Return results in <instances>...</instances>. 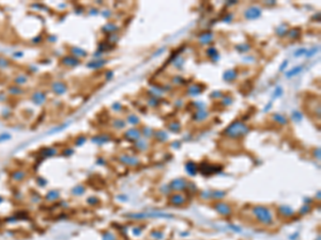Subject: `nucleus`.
<instances>
[{
    "instance_id": "1",
    "label": "nucleus",
    "mask_w": 321,
    "mask_h": 240,
    "mask_svg": "<svg viewBox=\"0 0 321 240\" xmlns=\"http://www.w3.org/2000/svg\"><path fill=\"white\" fill-rule=\"evenodd\" d=\"M248 130H249V128H248L247 125H245L243 122L235 121L225 129L224 134H226L227 137H229V138L238 139V138H241V137L245 136L248 132Z\"/></svg>"
},
{
    "instance_id": "2",
    "label": "nucleus",
    "mask_w": 321,
    "mask_h": 240,
    "mask_svg": "<svg viewBox=\"0 0 321 240\" xmlns=\"http://www.w3.org/2000/svg\"><path fill=\"white\" fill-rule=\"evenodd\" d=\"M253 214L256 217V219L262 224L265 225H270L273 222V214L271 210L268 207L261 206V205H258V206L253 207Z\"/></svg>"
},
{
    "instance_id": "3",
    "label": "nucleus",
    "mask_w": 321,
    "mask_h": 240,
    "mask_svg": "<svg viewBox=\"0 0 321 240\" xmlns=\"http://www.w3.org/2000/svg\"><path fill=\"white\" fill-rule=\"evenodd\" d=\"M132 219H146V218H172L168 214H129Z\"/></svg>"
},
{
    "instance_id": "4",
    "label": "nucleus",
    "mask_w": 321,
    "mask_h": 240,
    "mask_svg": "<svg viewBox=\"0 0 321 240\" xmlns=\"http://www.w3.org/2000/svg\"><path fill=\"white\" fill-rule=\"evenodd\" d=\"M189 186V184H187V181H185L184 178H177V179H174V181H171V182L169 184V188H170V191H183V190H185V188Z\"/></svg>"
},
{
    "instance_id": "5",
    "label": "nucleus",
    "mask_w": 321,
    "mask_h": 240,
    "mask_svg": "<svg viewBox=\"0 0 321 240\" xmlns=\"http://www.w3.org/2000/svg\"><path fill=\"white\" fill-rule=\"evenodd\" d=\"M220 170V167H215V166H213V164L207 163V162H202V163H200V166H199V171L201 172L204 175H207V176L216 173V172H219Z\"/></svg>"
},
{
    "instance_id": "6",
    "label": "nucleus",
    "mask_w": 321,
    "mask_h": 240,
    "mask_svg": "<svg viewBox=\"0 0 321 240\" xmlns=\"http://www.w3.org/2000/svg\"><path fill=\"white\" fill-rule=\"evenodd\" d=\"M214 209L219 212L222 216H229L231 214V207L226 203H223V202H219V203L214 204Z\"/></svg>"
},
{
    "instance_id": "7",
    "label": "nucleus",
    "mask_w": 321,
    "mask_h": 240,
    "mask_svg": "<svg viewBox=\"0 0 321 240\" xmlns=\"http://www.w3.org/2000/svg\"><path fill=\"white\" fill-rule=\"evenodd\" d=\"M244 16L245 18L247 19L259 18V17L261 16V10H260V7H250L245 11Z\"/></svg>"
},
{
    "instance_id": "8",
    "label": "nucleus",
    "mask_w": 321,
    "mask_h": 240,
    "mask_svg": "<svg viewBox=\"0 0 321 240\" xmlns=\"http://www.w3.org/2000/svg\"><path fill=\"white\" fill-rule=\"evenodd\" d=\"M119 160L123 162L124 164H127V166H137L139 163L138 158L135 156H131V155H121L119 157Z\"/></svg>"
},
{
    "instance_id": "9",
    "label": "nucleus",
    "mask_w": 321,
    "mask_h": 240,
    "mask_svg": "<svg viewBox=\"0 0 321 240\" xmlns=\"http://www.w3.org/2000/svg\"><path fill=\"white\" fill-rule=\"evenodd\" d=\"M169 201L175 206H182L186 202V197L181 193H174L172 195H170Z\"/></svg>"
},
{
    "instance_id": "10",
    "label": "nucleus",
    "mask_w": 321,
    "mask_h": 240,
    "mask_svg": "<svg viewBox=\"0 0 321 240\" xmlns=\"http://www.w3.org/2000/svg\"><path fill=\"white\" fill-rule=\"evenodd\" d=\"M125 137L130 140H136V141H138L139 139H141V131L136 128L129 129V130L125 132Z\"/></svg>"
},
{
    "instance_id": "11",
    "label": "nucleus",
    "mask_w": 321,
    "mask_h": 240,
    "mask_svg": "<svg viewBox=\"0 0 321 240\" xmlns=\"http://www.w3.org/2000/svg\"><path fill=\"white\" fill-rule=\"evenodd\" d=\"M185 170H186V172L190 175V176H195L198 172V167L195 162L189 161V162H186V164H185Z\"/></svg>"
},
{
    "instance_id": "12",
    "label": "nucleus",
    "mask_w": 321,
    "mask_h": 240,
    "mask_svg": "<svg viewBox=\"0 0 321 240\" xmlns=\"http://www.w3.org/2000/svg\"><path fill=\"white\" fill-rule=\"evenodd\" d=\"M237 76H238V72L235 71V69H228V71L225 72L224 75H223V78H224V80H226V81H232V80L237 78Z\"/></svg>"
},
{
    "instance_id": "13",
    "label": "nucleus",
    "mask_w": 321,
    "mask_h": 240,
    "mask_svg": "<svg viewBox=\"0 0 321 240\" xmlns=\"http://www.w3.org/2000/svg\"><path fill=\"white\" fill-rule=\"evenodd\" d=\"M278 211H279L280 214H282L283 216H285V217L293 216V214H294L293 209L291 208V207L287 206V205H284V206H279V208H278Z\"/></svg>"
},
{
    "instance_id": "14",
    "label": "nucleus",
    "mask_w": 321,
    "mask_h": 240,
    "mask_svg": "<svg viewBox=\"0 0 321 240\" xmlns=\"http://www.w3.org/2000/svg\"><path fill=\"white\" fill-rule=\"evenodd\" d=\"M202 91H204V87H200L199 84H194V86H190L189 87V91L187 92L192 96H195V95H199Z\"/></svg>"
},
{
    "instance_id": "15",
    "label": "nucleus",
    "mask_w": 321,
    "mask_h": 240,
    "mask_svg": "<svg viewBox=\"0 0 321 240\" xmlns=\"http://www.w3.org/2000/svg\"><path fill=\"white\" fill-rule=\"evenodd\" d=\"M208 115H209V113H208L207 111H205V110H198V111L195 113V115L193 119L195 120V121H204V120H205L208 117Z\"/></svg>"
},
{
    "instance_id": "16",
    "label": "nucleus",
    "mask_w": 321,
    "mask_h": 240,
    "mask_svg": "<svg viewBox=\"0 0 321 240\" xmlns=\"http://www.w3.org/2000/svg\"><path fill=\"white\" fill-rule=\"evenodd\" d=\"M213 40V34L211 32H207V33H204L199 36V42L201 44H208L210 43Z\"/></svg>"
},
{
    "instance_id": "17",
    "label": "nucleus",
    "mask_w": 321,
    "mask_h": 240,
    "mask_svg": "<svg viewBox=\"0 0 321 240\" xmlns=\"http://www.w3.org/2000/svg\"><path fill=\"white\" fill-rule=\"evenodd\" d=\"M153 136L155 137V139H156L157 141H160V142H164V141H166L167 138H168L167 134H166V132H165V131H163V130H157V131H154Z\"/></svg>"
},
{
    "instance_id": "18",
    "label": "nucleus",
    "mask_w": 321,
    "mask_h": 240,
    "mask_svg": "<svg viewBox=\"0 0 321 240\" xmlns=\"http://www.w3.org/2000/svg\"><path fill=\"white\" fill-rule=\"evenodd\" d=\"M226 195L225 191H220V190H214V191H210V197L215 200H220Z\"/></svg>"
},
{
    "instance_id": "19",
    "label": "nucleus",
    "mask_w": 321,
    "mask_h": 240,
    "mask_svg": "<svg viewBox=\"0 0 321 240\" xmlns=\"http://www.w3.org/2000/svg\"><path fill=\"white\" fill-rule=\"evenodd\" d=\"M273 120H274L276 123L278 124H280V125H285V124H287V119L284 116V115H282V114H279V113H275V114H273Z\"/></svg>"
},
{
    "instance_id": "20",
    "label": "nucleus",
    "mask_w": 321,
    "mask_h": 240,
    "mask_svg": "<svg viewBox=\"0 0 321 240\" xmlns=\"http://www.w3.org/2000/svg\"><path fill=\"white\" fill-rule=\"evenodd\" d=\"M207 56L210 57V58H212L213 60L219 58V54H217V50L214 48V47H211V48L208 49V50H207Z\"/></svg>"
},
{
    "instance_id": "21",
    "label": "nucleus",
    "mask_w": 321,
    "mask_h": 240,
    "mask_svg": "<svg viewBox=\"0 0 321 240\" xmlns=\"http://www.w3.org/2000/svg\"><path fill=\"white\" fill-rule=\"evenodd\" d=\"M302 68H303L302 66H297V67H294V68H292L291 71L288 72V73L286 74V75H287L288 78H290V77H293V76H295V75H298L299 73H301Z\"/></svg>"
},
{
    "instance_id": "22",
    "label": "nucleus",
    "mask_w": 321,
    "mask_h": 240,
    "mask_svg": "<svg viewBox=\"0 0 321 240\" xmlns=\"http://www.w3.org/2000/svg\"><path fill=\"white\" fill-rule=\"evenodd\" d=\"M136 147L139 149V151H145V149H147V147H148V143L145 141V140L139 139L136 143Z\"/></svg>"
},
{
    "instance_id": "23",
    "label": "nucleus",
    "mask_w": 321,
    "mask_h": 240,
    "mask_svg": "<svg viewBox=\"0 0 321 240\" xmlns=\"http://www.w3.org/2000/svg\"><path fill=\"white\" fill-rule=\"evenodd\" d=\"M300 34H301V30L299 28H293L290 30L289 32V36L291 37V39H298V37L300 36Z\"/></svg>"
},
{
    "instance_id": "24",
    "label": "nucleus",
    "mask_w": 321,
    "mask_h": 240,
    "mask_svg": "<svg viewBox=\"0 0 321 240\" xmlns=\"http://www.w3.org/2000/svg\"><path fill=\"white\" fill-rule=\"evenodd\" d=\"M181 128V125H180L179 122H172L171 124H169V129L174 132H178Z\"/></svg>"
},
{
    "instance_id": "25",
    "label": "nucleus",
    "mask_w": 321,
    "mask_h": 240,
    "mask_svg": "<svg viewBox=\"0 0 321 240\" xmlns=\"http://www.w3.org/2000/svg\"><path fill=\"white\" fill-rule=\"evenodd\" d=\"M127 121H129V123H131L133 125L138 124L139 123V117L137 115H135V114H131V115L127 117Z\"/></svg>"
},
{
    "instance_id": "26",
    "label": "nucleus",
    "mask_w": 321,
    "mask_h": 240,
    "mask_svg": "<svg viewBox=\"0 0 321 240\" xmlns=\"http://www.w3.org/2000/svg\"><path fill=\"white\" fill-rule=\"evenodd\" d=\"M235 48H237L240 52L244 54V52H246V51L248 50V49H249V46H248V45H246V44H241V45H239V46L235 47Z\"/></svg>"
},
{
    "instance_id": "27",
    "label": "nucleus",
    "mask_w": 321,
    "mask_h": 240,
    "mask_svg": "<svg viewBox=\"0 0 321 240\" xmlns=\"http://www.w3.org/2000/svg\"><path fill=\"white\" fill-rule=\"evenodd\" d=\"M114 126L116 127L117 129H121V128H124L125 127V123L122 121V120H117V121H115Z\"/></svg>"
},
{
    "instance_id": "28",
    "label": "nucleus",
    "mask_w": 321,
    "mask_h": 240,
    "mask_svg": "<svg viewBox=\"0 0 321 240\" xmlns=\"http://www.w3.org/2000/svg\"><path fill=\"white\" fill-rule=\"evenodd\" d=\"M231 102H232L231 97H229V96L223 97V101H222V104H223V105H225V106H229V105H231Z\"/></svg>"
},
{
    "instance_id": "29",
    "label": "nucleus",
    "mask_w": 321,
    "mask_h": 240,
    "mask_svg": "<svg viewBox=\"0 0 321 240\" xmlns=\"http://www.w3.org/2000/svg\"><path fill=\"white\" fill-rule=\"evenodd\" d=\"M153 134H154L153 129H151V128H145L144 129V134L146 136V138H150L151 136H153Z\"/></svg>"
},
{
    "instance_id": "30",
    "label": "nucleus",
    "mask_w": 321,
    "mask_h": 240,
    "mask_svg": "<svg viewBox=\"0 0 321 240\" xmlns=\"http://www.w3.org/2000/svg\"><path fill=\"white\" fill-rule=\"evenodd\" d=\"M103 240H116V236L111 233H105Z\"/></svg>"
},
{
    "instance_id": "31",
    "label": "nucleus",
    "mask_w": 321,
    "mask_h": 240,
    "mask_svg": "<svg viewBox=\"0 0 321 240\" xmlns=\"http://www.w3.org/2000/svg\"><path fill=\"white\" fill-rule=\"evenodd\" d=\"M292 119L294 120V121H297V122H299L302 120V114L300 113V112H298V111H294L292 113Z\"/></svg>"
},
{
    "instance_id": "32",
    "label": "nucleus",
    "mask_w": 321,
    "mask_h": 240,
    "mask_svg": "<svg viewBox=\"0 0 321 240\" xmlns=\"http://www.w3.org/2000/svg\"><path fill=\"white\" fill-rule=\"evenodd\" d=\"M274 95H275V97H279L280 95H283V89L280 87H277L276 89H275V91H274Z\"/></svg>"
},
{
    "instance_id": "33",
    "label": "nucleus",
    "mask_w": 321,
    "mask_h": 240,
    "mask_svg": "<svg viewBox=\"0 0 321 240\" xmlns=\"http://www.w3.org/2000/svg\"><path fill=\"white\" fill-rule=\"evenodd\" d=\"M309 210H310V207L307 206V205H304V206L302 207V209H301V214H307V212L309 211Z\"/></svg>"
},
{
    "instance_id": "34",
    "label": "nucleus",
    "mask_w": 321,
    "mask_h": 240,
    "mask_svg": "<svg viewBox=\"0 0 321 240\" xmlns=\"http://www.w3.org/2000/svg\"><path fill=\"white\" fill-rule=\"evenodd\" d=\"M222 96H223V93L220 91L213 92V93L211 94V97H215V98H219V97H222Z\"/></svg>"
},
{
    "instance_id": "35",
    "label": "nucleus",
    "mask_w": 321,
    "mask_h": 240,
    "mask_svg": "<svg viewBox=\"0 0 321 240\" xmlns=\"http://www.w3.org/2000/svg\"><path fill=\"white\" fill-rule=\"evenodd\" d=\"M152 236L155 237L156 239H160V238H162L163 237V234L162 233H157V231H153V233H152Z\"/></svg>"
},
{
    "instance_id": "36",
    "label": "nucleus",
    "mask_w": 321,
    "mask_h": 240,
    "mask_svg": "<svg viewBox=\"0 0 321 240\" xmlns=\"http://www.w3.org/2000/svg\"><path fill=\"white\" fill-rule=\"evenodd\" d=\"M305 52H306V49H304V48H302V49H299V50H297V52H295V56H302V54H304Z\"/></svg>"
},
{
    "instance_id": "37",
    "label": "nucleus",
    "mask_w": 321,
    "mask_h": 240,
    "mask_svg": "<svg viewBox=\"0 0 321 240\" xmlns=\"http://www.w3.org/2000/svg\"><path fill=\"white\" fill-rule=\"evenodd\" d=\"M79 189H80V187H78V188H75V190H74V193H75V194H78V195H79V194H81V193H84V191H85V190H84V189L79 190Z\"/></svg>"
},
{
    "instance_id": "38",
    "label": "nucleus",
    "mask_w": 321,
    "mask_h": 240,
    "mask_svg": "<svg viewBox=\"0 0 321 240\" xmlns=\"http://www.w3.org/2000/svg\"><path fill=\"white\" fill-rule=\"evenodd\" d=\"M149 104H150V106H156L157 101H156V99H151V101H149Z\"/></svg>"
},
{
    "instance_id": "39",
    "label": "nucleus",
    "mask_w": 321,
    "mask_h": 240,
    "mask_svg": "<svg viewBox=\"0 0 321 240\" xmlns=\"http://www.w3.org/2000/svg\"><path fill=\"white\" fill-rule=\"evenodd\" d=\"M288 65V62L287 61H284V64H282L280 65V71H283V69H285L286 68V66Z\"/></svg>"
},
{
    "instance_id": "40",
    "label": "nucleus",
    "mask_w": 321,
    "mask_h": 240,
    "mask_svg": "<svg viewBox=\"0 0 321 240\" xmlns=\"http://www.w3.org/2000/svg\"><path fill=\"white\" fill-rule=\"evenodd\" d=\"M231 19H232V15H228V16L226 17V19H224V21L228 22V21H231Z\"/></svg>"
},
{
    "instance_id": "41",
    "label": "nucleus",
    "mask_w": 321,
    "mask_h": 240,
    "mask_svg": "<svg viewBox=\"0 0 321 240\" xmlns=\"http://www.w3.org/2000/svg\"><path fill=\"white\" fill-rule=\"evenodd\" d=\"M315 51H317V48H315V49H313V50H310V51H309V54H307V56H313V54H316Z\"/></svg>"
},
{
    "instance_id": "42",
    "label": "nucleus",
    "mask_w": 321,
    "mask_h": 240,
    "mask_svg": "<svg viewBox=\"0 0 321 240\" xmlns=\"http://www.w3.org/2000/svg\"><path fill=\"white\" fill-rule=\"evenodd\" d=\"M270 108H271V104L268 105V107H267V108H264V111H268V110H269Z\"/></svg>"
}]
</instances>
